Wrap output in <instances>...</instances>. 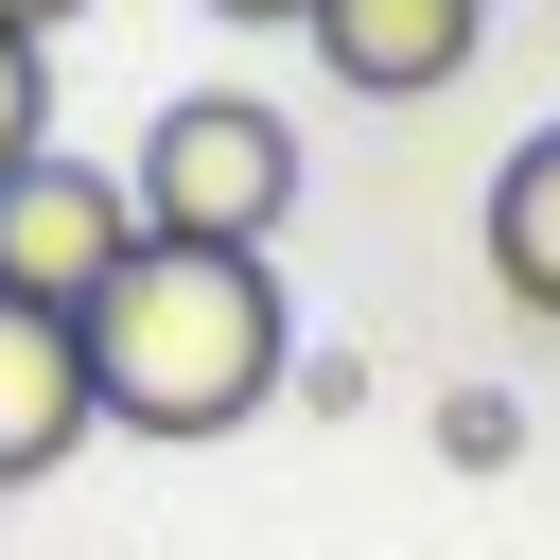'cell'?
Segmentation results:
<instances>
[{"label":"cell","mask_w":560,"mask_h":560,"mask_svg":"<svg viewBox=\"0 0 560 560\" xmlns=\"http://www.w3.org/2000/svg\"><path fill=\"white\" fill-rule=\"evenodd\" d=\"M298 35H315V70H332L350 105H438V88L472 70L490 0H315Z\"/></svg>","instance_id":"cell-4"},{"label":"cell","mask_w":560,"mask_h":560,"mask_svg":"<svg viewBox=\"0 0 560 560\" xmlns=\"http://www.w3.org/2000/svg\"><path fill=\"white\" fill-rule=\"evenodd\" d=\"M35 158H52V35L0 18V175H35Z\"/></svg>","instance_id":"cell-7"},{"label":"cell","mask_w":560,"mask_h":560,"mask_svg":"<svg viewBox=\"0 0 560 560\" xmlns=\"http://www.w3.org/2000/svg\"><path fill=\"white\" fill-rule=\"evenodd\" d=\"M88 438H105V385H88V332H70V315H35V298H0V490L70 472Z\"/></svg>","instance_id":"cell-5"},{"label":"cell","mask_w":560,"mask_h":560,"mask_svg":"<svg viewBox=\"0 0 560 560\" xmlns=\"http://www.w3.org/2000/svg\"><path fill=\"white\" fill-rule=\"evenodd\" d=\"M490 280H508L525 315H560V122L508 140V175H490Z\"/></svg>","instance_id":"cell-6"},{"label":"cell","mask_w":560,"mask_h":560,"mask_svg":"<svg viewBox=\"0 0 560 560\" xmlns=\"http://www.w3.org/2000/svg\"><path fill=\"white\" fill-rule=\"evenodd\" d=\"M438 455H455V472H508V455H525V402H508V385H455V402H438Z\"/></svg>","instance_id":"cell-8"},{"label":"cell","mask_w":560,"mask_h":560,"mask_svg":"<svg viewBox=\"0 0 560 560\" xmlns=\"http://www.w3.org/2000/svg\"><path fill=\"white\" fill-rule=\"evenodd\" d=\"M140 262V192L105 175V158H35V175H0V298H35V315H88L105 280Z\"/></svg>","instance_id":"cell-3"},{"label":"cell","mask_w":560,"mask_h":560,"mask_svg":"<svg viewBox=\"0 0 560 560\" xmlns=\"http://www.w3.org/2000/svg\"><path fill=\"white\" fill-rule=\"evenodd\" d=\"M0 18H18V35H52V18H88V0H0Z\"/></svg>","instance_id":"cell-10"},{"label":"cell","mask_w":560,"mask_h":560,"mask_svg":"<svg viewBox=\"0 0 560 560\" xmlns=\"http://www.w3.org/2000/svg\"><path fill=\"white\" fill-rule=\"evenodd\" d=\"M210 18H245V35H280V18H315V0H210Z\"/></svg>","instance_id":"cell-9"},{"label":"cell","mask_w":560,"mask_h":560,"mask_svg":"<svg viewBox=\"0 0 560 560\" xmlns=\"http://www.w3.org/2000/svg\"><path fill=\"white\" fill-rule=\"evenodd\" d=\"M88 332V385H105V438H245L280 385H298V315L262 280V245H158L70 315Z\"/></svg>","instance_id":"cell-1"},{"label":"cell","mask_w":560,"mask_h":560,"mask_svg":"<svg viewBox=\"0 0 560 560\" xmlns=\"http://www.w3.org/2000/svg\"><path fill=\"white\" fill-rule=\"evenodd\" d=\"M122 192H140L158 245H280V210H298V122H280L262 88H192V105L140 122Z\"/></svg>","instance_id":"cell-2"}]
</instances>
